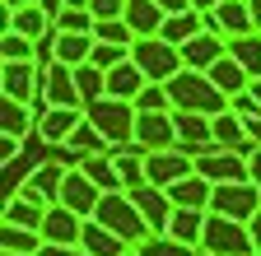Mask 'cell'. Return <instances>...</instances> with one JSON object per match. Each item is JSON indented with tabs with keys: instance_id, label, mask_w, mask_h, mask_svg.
<instances>
[{
	"instance_id": "60d3db41",
	"label": "cell",
	"mask_w": 261,
	"mask_h": 256,
	"mask_svg": "<svg viewBox=\"0 0 261 256\" xmlns=\"http://www.w3.org/2000/svg\"><path fill=\"white\" fill-rule=\"evenodd\" d=\"M89 14L103 23V19H121L126 14V0H89Z\"/></svg>"
},
{
	"instance_id": "f35d334b",
	"label": "cell",
	"mask_w": 261,
	"mask_h": 256,
	"mask_svg": "<svg viewBox=\"0 0 261 256\" xmlns=\"http://www.w3.org/2000/svg\"><path fill=\"white\" fill-rule=\"evenodd\" d=\"M136 112H173V98L163 84H145V93L136 98Z\"/></svg>"
},
{
	"instance_id": "74e56055",
	"label": "cell",
	"mask_w": 261,
	"mask_h": 256,
	"mask_svg": "<svg viewBox=\"0 0 261 256\" xmlns=\"http://www.w3.org/2000/svg\"><path fill=\"white\" fill-rule=\"evenodd\" d=\"M121 61H130V47H112V42H98V47H93V56H89V66H98V70H117Z\"/></svg>"
},
{
	"instance_id": "9c48e42d",
	"label": "cell",
	"mask_w": 261,
	"mask_h": 256,
	"mask_svg": "<svg viewBox=\"0 0 261 256\" xmlns=\"http://www.w3.org/2000/svg\"><path fill=\"white\" fill-rule=\"evenodd\" d=\"M177 121V149L191 154V158H201L215 149V117H201V112H173Z\"/></svg>"
},
{
	"instance_id": "d590c367",
	"label": "cell",
	"mask_w": 261,
	"mask_h": 256,
	"mask_svg": "<svg viewBox=\"0 0 261 256\" xmlns=\"http://www.w3.org/2000/svg\"><path fill=\"white\" fill-rule=\"evenodd\" d=\"M0 56H5V66H14V61H33V66H38V42L5 28V38H0Z\"/></svg>"
},
{
	"instance_id": "603a6c76",
	"label": "cell",
	"mask_w": 261,
	"mask_h": 256,
	"mask_svg": "<svg viewBox=\"0 0 261 256\" xmlns=\"http://www.w3.org/2000/svg\"><path fill=\"white\" fill-rule=\"evenodd\" d=\"M215 23L224 28V38H243V33H256V28H252V0H219V10H215Z\"/></svg>"
},
{
	"instance_id": "d6986e66",
	"label": "cell",
	"mask_w": 261,
	"mask_h": 256,
	"mask_svg": "<svg viewBox=\"0 0 261 256\" xmlns=\"http://www.w3.org/2000/svg\"><path fill=\"white\" fill-rule=\"evenodd\" d=\"M5 28H10V33L33 38V42H42V38H51V33H56V23L47 19V10H42V5H28V10H5Z\"/></svg>"
},
{
	"instance_id": "11a10c76",
	"label": "cell",
	"mask_w": 261,
	"mask_h": 256,
	"mask_svg": "<svg viewBox=\"0 0 261 256\" xmlns=\"http://www.w3.org/2000/svg\"><path fill=\"white\" fill-rule=\"evenodd\" d=\"M201 256H205V251H201Z\"/></svg>"
},
{
	"instance_id": "4dcf8cb0",
	"label": "cell",
	"mask_w": 261,
	"mask_h": 256,
	"mask_svg": "<svg viewBox=\"0 0 261 256\" xmlns=\"http://www.w3.org/2000/svg\"><path fill=\"white\" fill-rule=\"evenodd\" d=\"M228 56H233V61H238V66H243L252 79H261V33L228 38Z\"/></svg>"
},
{
	"instance_id": "4316f807",
	"label": "cell",
	"mask_w": 261,
	"mask_h": 256,
	"mask_svg": "<svg viewBox=\"0 0 261 256\" xmlns=\"http://www.w3.org/2000/svg\"><path fill=\"white\" fill-rule=\"evenodd\" d=\"M80 247H84L89 256H130V247H126L117 233H108L98 219H89V223H84V238H80Z\"/></svg>"
},
{
	"instance_id": "4fadbf2b",
	"label": "cell",
	"mask_w": 261,
	"mask_h": 256,
	"mask_svg": "<svg viewBox=\"0 0 261 256\" xmlns=\"http://www.w3.org/2000/svg\"><path fill=\"white\" fill-rule=\"evenodd\" d=\"M65 173H70V168L56 163V158H51V163H38V168L19 182L14 196H33V201H42V205H61V182H65Z\"/></svg>"
},
{
	"instance_id": "5bb4252c",
	"label": "cell",
	"mask_w": 261,
	"mask_h": 256,
	"mask_svg": "<svg viewBox=\"0 0 261 256\" xmlns=\"http://www.w3.org/2000/svg\"><path fill=\"white\" fill-rule=\"evenodd\" d=\"M126 196L130 201H136V210L145 214V223H149V229L154 233H168V223H173V214H177V205L168 201V191H163V186H136V191H126Z\"/></svg>"
},
{
	"instance_id": "7bdbcfd3",
	"label": "cell",
	"mask_w": 261,
	"mask_h": 256,
	"mask_svg": "<svg viewBox=\"0 0 261 256\" xmlns=\"http://www.w3.org/2000/svg\"><path fill=\"white\" fill-rule=\"evenodd\" d=\"M38 256H89L84 247H42Z\"/></svg>"
},
{
	"instance_id": "816d5d0a",
	"label": "cell",
	"mask_w": 261,
	"mask_h": 256,
	"mask_svg": "<svg viewBox=\"0 0 261 256\" xmlns=\"http://www.w3.org/2000/svg\"><path fill=\"white\" fill-rule=\"evenodd\" d=\"M252 98H256V107H261V79H252Z\"/></svg>"
},
{
	"instance_id": "44dd1931",
	"label": "cell",
	"mask_w": 261,
	"mask_h": 256,
	"mask_svg": "<svg viewBox=\"0 0 261 256\" xmlns=\"http://www.w3.org/2000/svg\"><path fill=\"white\" fill-rule=\"evenodd\" d=\"M168 201H173L177 210H210V201H215V186H210L201 173H191V177H182L177 186H168Z\"/></svg>"
},
{
	"instance_id": "ba28073f",
	"label": "cell",
	"mask_w": 261,
	"mask_h": 256,
	"mask_svg": "<svg viewBox=\"0 0 261 256\" xmlns=\"http://www.w3.org/2000/svg\"><path fill=\"white\" fill-rule=\"evenodd\" d=\"M196 173H201L210 186H224V182H252V168H247V158L233 154V149H210L196 158Z\"/></svg>"
},
{
	"instance_id": "f546056e",
	"label": "cell",
	"mask_w": 261,
	"mask_h": 256,
	"mask_svg": "<svg viewBox=\"0 0 261 256\" xmlns=\"http://www.w3.org/2000/svg\"><path fill=\"white\" fill-rule=\"evenodd\" d=\"M205 219H210V210H177L173 223H168V238H177V242H187V247H201Z\"/></svg>"
},
{
	"instance_id": "db71d44e",
	"label": "cell",
	"mask_w": 261,
	"mask_h": 256,
	"mask_svg": "<svg viewBox=\"0 0 261 256\" xmlns=\"http://www.w3.org/2000/svg\"><path fill=\"white\" fill-rule=\"evenodd\" d=\"M130 256H136V251H130Z\"/></svg>"
},
{
	"instance_id": "c3c4849f",
	"label": "cell",
	"mask_w": 261,
	"mask_h": 256,
	"mask_svg": "<svg viewBox=\"0 0 261 256\" xmlns=\"http://www.w3.org/2000/svg\"><path fill=\"white\" fill-rule=\"evenodd\" d=\"M28 5H42V0H5V10H28Z\"/></svg>"
},
{
	"instance_id": "7c38bea8",
	"label": "cell",
	"mask_w": 261,
	"mask_h": 256,
	"mask_svg": "<svg viewBox=\"0 0 261 256\" xmlns=\"http://www.w3.org/2000/svg\"><path fill=\"white\" fill-rule=\"evenodd\" d=\"M42 103H47V107H84L70 66H61V61L42 66Z\"/></svg>"
},
{
	"instance_id": "681fc988",
	"label": "cell",
	"mask_w": 261,
	"mask_h": 256,
	"mask_svg": "<svg viewBox=\"0 0 261 256\" xmlns=\"http://www.w3.org/2000/svg\"><path fill=\"white\" fill-rule=\"evenodd\" d=\"M252 28L261 33V0H252Z\"/></svg>"
},
{
	"instance_id": "836d02e7",
	"label": "cell",
	"mask_w": 261,
	"mask_h": 256,
	"mask_svg": "<svg viewBox=\"0 0 261 256\" xmlns=\"http://www.w3.org/2000/svg\"><path fill=\"white\" fill-rule=\"evenodd\" d=\"M75 84H80L84 107H93V103L108 98V70H98V66H80V70H75Z\"/></svg>"
},
{
	"instance_id": "ac0fdd59",
	"label": "cell",
	"mask_w": 261,
	"mask_h": 256,
	"mask_svg": "<svg viewBox=\"0 0 261 256\" xmlns=\"http://www.w3.org/2000/svg\"><path fill=\"white\" fill-rule=\"evenodd\" d=\"M224 56H228V38H219V33H201L182 47L187 70H215V61H224Z\"/></svg>"
},
{
	"instance_id": "f1b7e54d",
	"label": "cell",
	"mask_w": 261,
	"mask_h": 256,
	"mask_svg": "<svg viewBox=\"0 0 261 256\" xmlns=\"http://www.w3.org/2000/svg\"><path fill=\"white\" fill-rule=\"evenodd\" d=\"M47 247V238L38 229H19V223H0V251H14V256H38Z\"/></svg>"
},
{
	"instance_id": "f907efd6",
	"label": "cell",
	"mask_w": 261,
	"mask_h": 256,
	"mask_svg": "<svg viewBox=\"0 0 261 256\" xmlns=\"http://www.w3.org/2000/svg\"><path fill=\"white\" fill-rule=\"evenodd\" d=\"M65 10H89V0H65Z\"/></svg>"
},
{
	"instance_id": "ab89813d",
	"label": "cell",
	"mask_w": 261,
	"mask_h": 256,
	"mask_svg": "<svg viewBox=\"0 0 261 256\" xmlns=\"http://www.w3.org/2000/svg\"><path fill=\"white\" fill-rule=\"evenodd\" d=\"M56 28H61V33H93V28H98V19H93L89 10H61Z\"/></svg>"
},
{
	"instance_id": "d4e9b609",
	"label": "cell",
	"mask_w": 261,
	"mask_h": 256,
	"mask_svg": "<svg viewBox=\"0 0 261 256\" xmlns=\"http://www.w3.org/2000/svg\"><path fill=\"white\" fill-rule=\"evenodd\" d=\"M201 33H205V14H196V10H187V14H168V19H163V28H159V38L173 42V47H187L191 38H201Z\"/></svg>"
},
{
	"instance_id": "7a4b0ae2",
	"label": "cell",
	"mask_w": 261,
	"mask_h": 256,
	"mask_svg": "<svg viewBox=\"0 0 261 256\" xmlns=\"http://www.w3.org/2000/svg\"><path fill=\"white\" fill-rule=\"evenodd\" d=\"M98 223H103L108 233H117L130 251H136L140 242H149L154 238V229L145 223V214L136 210V201L126 196V191H112V196H103V205H98V214H93Z\"/></svg>"
},
{
	"instance_id": "cb8c5ba5",
	"label": "cell",
	"mask_w": 261,
	"mask_h": 256,
	"mask_svg": "<svg viewBox=\"0 0 261 256\" xmlns=\"http://www.w3.org/2000/svg\"><path fill=\"white\" fill-rule=\"evenodd\" d=\"M47 210H51V205L33 201V196H10V201H5V219H0V223H19V229H38V233H42Z\"/></svg>"
},
{
	"instance_id": "1f68e13d",
	"label": "cell",
	"mask_w": 261,
	"mask_h": 256,
	"mask_svg": "<svg viewBox=\"0 0 261 256\" xmlns=\"http://www.w3.org/2000/svg\"><path fill=\"white\" fill-rule=\"evenodd\" d=\"M0 131H5L10 140H23L28 131H38V112H28L23 103L5 98V107H0Z\"/></svg>"
},
{
	"instance_id": "83f0119b",
	"label": "cell",
	"mask_w": 261,
	"mask_h": 256,
	"mask_svg": "<svg viewBox=\"0 0 261 256\" xmlns=\"http://www.w3.org/2000/svg\"><path fill=\"white\" fill-rule=\"evenodd\" d=\"M210 79H215V89L219 93H228V98H238V93H247L252 89V75L238 66L233 56H224V61H215V70H205Z\"/></svg>"
},
{
	"instance_id": "5b68a950",
	"label": "cell",
	"mask_w": 261,
	"mask_h": 256,
	"mask_svg": "<svg viewBox=\"0 0 261 256\" xmlns=\"http://www.w3.org/2000/svg\"><path fill=\"white\" fill-rule=\"evenodd\" d=\"M201 251H205V256H256V242H252V229H247V223L210 214V219H205Z\"/></svg>"
},
{
	"instance_id": "b9f144b4",
	"label": "cell",
	"mask_w": 261,
	"mask_h": 256,
	"mask_svg": "<svg viewBox=\"0 0 261 256\" xmlns=\"http://www.w3.org/2000/svg\"><path fill=\"white\" fill-rule=\"evenodd\" d=\"M228 112H238L243 121H256V117H261V107H256V98H252V89H247V93H238V98H228Z\"/></svg>"
},
{
	"instance_id": "e0dca14e",
	"label": "cell",
	"mask_w": 261,
	"mask_h": 256,
	"mask_svg": "<svg viewBox=\"0 0 261 256\" xmlns=\"http://www.w3.org/2000/svg\"><path fill=\"white\" fill-rule=\"evenodd\" d=\"M84 223H89V219H80L75 210L51 205V210H47V223H42V238H47V247H80Z\"/></svg>"
},
{
	"instance_id": "277c9868",
	"label": "cell",
	"mask_w": 261,
	"mask_h": 256,
	"mask_svg": "<svg viewBox=\"0 0 261 256\" xmlns=\"http://www.w3.org/2000/svg\"><path fill=\"white\" fill-rule=\"evenodd\" d=\"M130 61L145 70V79H149V84H168V79H177V75L187 70L182 47L163 42V38H140L136 47H130Z\"/></svg>"
},
{
	"instance_id": "bcb514c9",
	"label": "cell",
	"mask_w": 261,
	"mask_h": 256,
	"mask_svg": "<svg viewBox=\"0 0 261 256\" xmlns=\"http://www.w3.org/2000/svg\"><path fill=\"white\" fill-rule=\"evenodd\" d=\"M247 168H252V182H256V186H261V149H256V154H252V158H247Z\"/></svg>"
},
{
	"instance_id": "484cf974",
	"label": "cell",
	"mask_w": 261,
	"mask_h": 256,
	"mask_svg": "<svg viewBox=\"0 0 261 256\" xmlns=\"http://www.w3.org/2000/svg\"><path fill=\"white\" fill-rule=\"evenodd\" d=\"M80 173L103 191V196H112V191H126L121 186V173H117V163H112V154H89L84 163H80Z\"/></svg>"
},
{
	"instance_id": "9a60e30c",
	"label": "cell",
	"mask_w": 261,
	"mask_h": 256,
	"mask_svg": "<svg viewBox=\"0 0 261 256\" xmlns=\"http://www.w3.org/2000/svg\"><path fill=\"white\" fill-rule=\"evenodd\" d=\"M61 205H65V210H75L80 219H93L98 205H103V191H98L80 168H70V173H65V182H61Z\"/></svg>"
},
{
	"instance_id": "e575fe53",
	"label": "cell",
	"mask_w": 261,
	"mask_h": 256,
	"mask_svg": "<svg viewBox=\"0 0 261 256\" xmlns=\"http://www.w3.org/2000/svg\"><path fill=\"white\" fill-rule=\"evenodd\" d=\"M136 256H201V247H187V242H177L168 233H154L149 242L136 247Z\"/></svg>"
},
{
	"instance_id": "3957f363",
	"label": "cell",
	"mask_w": 261,
	"mask_h": 256,
	"mask_svg": "<svg viewBox=\"0 0 261 256\" xmlns=\"http://www.w3.org/2000/svg\"><path fill=\"white\" fill-rule=\"evenodd\" d=\"M84 112H89V121L98 126V131H103L108 149H130V145H136V121H140L136 103L103 98V103H93V107H84Z\"/></svg>"
},
{
	"instance_id": "ee69618b",
	"label": "cell",
	"mask_w": 261,
	"mask_h": 256,
	"mask_svg": "<svg viewBox=\"0 0 261 256\" xmlns=\"http://www.w3.org/2000/svg\"><path fill=\"white\" fill-rule=\"evenodd\" d=\"M154 5L163 10V14H187L191 5H187V0H154Z\"/></svg>"
},
{
	"instance_id": "8992f818",
	"label": "cell",
	"mask_w": 261,
	"mask_h": 256,
	"mask_svg": "<svg viewBox=\"0 0 261 256\" xmlns=\"http://www.w3.org/2000/svg\"><path fill=\"white\" fill-rule=\"evenodd\" d=\"M210 214H219V219H238V223H252V219L261 214V186H256V182H224V186H215Z\"/></svg>"
},
{
	"instance_id": "7dc6e473",
	"label": "cell",
	"mask_w": 261,
	"mask_h": 256,
	"mask_svg": "<svg viewBox=\"0 0 261 256\" xmlns=\"http://www.w3.org/2000/svg\"><path fill=\"white\" fill-rule=\"evenodd\" d=\"M247 229H252V242H256V256H261V214H256V219L247 223Z\"/></svg>"
},
{
	"instance_id": "f6af8a7d",
	"label": "cell",
	"mask_w": 261,
	"mask_h": 256,
	"mask_svg": "<svg viewBox=\"0 0 261 256\" xmlns=\"http://www.w3.org/2000/svg\"><path fill=\"white\" fill-rule=\"evenodd\" d=\"M19 145H23V140H10V135H0V158H5V163H10V158L19 154Z\"/></svg>"
},
{
	"instance_id": "8fae6325",
	"label": "cell",
	"mask_w": 261,
	"mask_h": 256,
	"mask_svg": "<svg viewBox=\"0 0 261 256\" xmlns=\"http://www.w3.org/2000/svg\"><path fill=\"white\" fill-rule=\"evenodd\" d=\"M0 89H5V98L10 103H33V98H42V66H33V61H14V66L0 70Z\"/></svg>"
},
{
	"instance_id": "f5cc1de1",
	"label": "cell",
	"mask_w": 261,
	"mask_h": 256,
	"mask_svg": "<svg viewBox=\"0 0 261 256\" xmlns=\"http://www.w3.org/2000/svg\"><path fill=\"white\" fill-rule=\"evenodd\" d=\"M5 256H14V251H5Z\"/></svg>"
},
{
	"instance_id": "6da1fadb",
	"label": "cell",
	"mask_w": 261,
	"mask_h": 256,
	"mask_svg": "<svg viewBox=\"0 0 261 256\" xmlns=\"http://www.w3.org/2000/svg\"><path fill=\"white\" fill-rule=\"evenodd\" d=\"M163 89L173 98V112H201V117H224L228 112V93H219L205 70H182Z\"/></svg>"
},
{
	"instance_id": "30bf717a",
	"label": "cell",
	"mask_w": 261,
	"mask_h": 256,
	"mask_svg": "<svg viewBox=\"0 0 261 256\" xmlns=\"http://www.w3.org/2000/svg\"><path fill=\"white\" fill-rule=\"evenodd\" d=\"M136 145H140V154L177 149V121H173V112H140V121H136Z\"/></svg>"
},
{
	"instance_id": "d6a6232c",
	"label": "cell",
	"mask_w": 261,
	"mask_h": 256,
	"mask_svg": "<svg viewBox=\"0 0 261 256\" xmlns=\"http://www.w3.org/2000/svg\"><path fill=\"white\" fill-rule=\"evenodd\" d=\"M61 149H70V154L80 158V163H84L89 154H108V140H103V131H98V126L89 121V112H84V126L70 135V145H61Z\"/></svg>"
},
{
	"instance_id": "52a82bcc",
	"label": "cell",
	"mask_w": 261,
	"mask_h": 256,
	"mask_svg": "<svg viewBox=\"0 0 261 256\" xmlns=\"http://www.w3.org/2000/svg\"><path fill=\"white\" fill-rule=\"evenodd\" d=\"M196 173V158L191 154H182V149H159V154H145V182L149 186H177L182 177H191Z\"/></svg>"
},
{
	"instance_id": "ffe728a7",
	"label": "cell",
	"mask_w": 261,
	"mask_h": 256,
	"mask_svg": "<svg viewBox=\"0 0 261 256\" xmlns=\"http://www.w3.org/2000/svg\"><path fill=\"white\" fill-rule=\"evenodd\" d=\"M145 70L136 66V61H121L117 70H108V98H121V103H136L145 93Z\"/></svg>"
},
{
	"instance_id": "7402d4cb",
	"label": "cell",
	"mask_w": 261,
	"mask_h": 256,
	"mask_svg": "<svg viewBox=\"0 0 261 256\" xmlns=\"http://www.w3.org/2000/svg\"><path fill=\"white\" fill-rule=\"evenodd\" d=\"M121 19L130 23V33H136V38H159V28H163L168 14H163L154 0H126V14Z\"/></svg>"
},
{
	"instance_id": "8d00e7d4",
	"label": "cell",
	"mask_w": 261,
	"mask_h": 256,
	"mask_svg": "<svg viewBox=\"0 0 261 256\" xmlns=\"http://www.w3.org/2000/svg\"><path fill=\"white\" fill-rule=\"evenodd\" d=\"M93 38H98V42H112V47H136V42H140L136 33H130L126 19H103V23L93 28Z\"/></svg>"
},
{
	"instance_id": "2e32d148",
	"label": "cell",
	"mask_w": 261,
	"mask_h": 256,
	"mask_svg": "<svg viewBox=\"0 0 261 256\" xmlns=\"http://www.w3.org/2000/svg\"><path fill=\"white\" fill-rule=\"evenodd\" d=\"M84 126V107H47L42 117H38V135L47 140V145H70V135Z\"/></svg>"
}]
</instances>
